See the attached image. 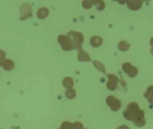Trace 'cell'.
Here are the masks:
<instances>
[{
    "instance_id": "obj_1",
    "label": "cell",
    "mask_w": 153,
    "mask_h": 129,
    "mask_svg": "<svg viewBox=\"0 0 153 129\" xmlns=\"http://www.w3.org/2000/svg\"><path fill=\"white\" fill-rule=\"evenodd\" d=\"M124 114L126 119L133 122L137 127H143L146 125L144 111L140 110L139 105L136 102L130 103Z\"/></svg>"
},
{
    "instance_id": "obj_2",
    "label": "cell",
    "mask_w": 153,
    "mask_h": 129,
    "mask_svg": "<svg viewBox=\"0 0 153 129\" xmlns=\"http://www.w3.org/2000/svg\"><path fill=\"white\" fill-rule=\"evenodd\" d=\"M67 36L71 39L74 48L79 51L82 50V44L84 42V37L81 33L71 31L68 33Z\"/></svg>"
},
{
    "instance_id": "obj_3",
    "label": "cell",
    "mask_w": 153,
    "mask_h": 129,
    "mask_svg": "<svg viewBox=\"0 0 153 129\" xmlns=\"http://www.w3.org/2000/svg\"><path fill=\"white\" fill-rule=\"evenodd\" d=\"M58 41L61 48L65 51H69L74 49L71 39L67 35H59L58 38Z\"/></svg>"
},
{
    "instance_id": "obj_4",
    "label": "cell",
    "mask_w": 153,
    "mask_h": 129,
    "mask_svg": "<svg viewBox=\"0 0 153 129\" xmlns=\"http://www.w3.org/2000/svg\"><path fill=\"white\" fill-rule=\"evenodd\" d=\"M32 8L31 6L29 4L25 3L22 5L20 8V12L21 13V20H25L28 18L32 16Z\"/></svg>"
},
{
    "instance_id": "obj_5",
    "label": "cell",
    "mask_w": 153,
    "mask_h": 129,
    "mask_svg": "<svg viewBox=\"0 0 153 129\" xmlns=\"http://www.w3.org/2000/svg\"><path fill=\"white\" fill-rule=\"evenodd\" d=\"M123 70L127 74L129 77H134L138 74V70L137 67L132 66L129 63H125L122 66Z\"/></svg>"
},
{
    "instance_id": "obj_6",
    "label": "cell",
    "mask_w": 153,
    "mask_h": 129,
    "mask_svg": "<svg viewBox=\"0 0 153 129\" xmlns=\"http://www.w3.org/2000/svg\"><path fill=\"white\" fill-rule=\"evenodd\" d=\"M107 102L114 111H117L120 108V101L113 96H109L108 97Z\"/></svg>"
},
{
    "instance_id": "obj_7",
    "label": "cell",
    "mask_w": 153,
    "mask_h": 129,
    "mask_svg": "<svg viewBox=\"0 0 153 129\" xmlns=\"http://www.w3.org/2000/svg\"><path fill=\"white\" fill-rule=\"evenodd\" d=\"M109 78V81L108 83V85L109 89L111 90H114L116 88L117 84L118 81V78L117 76H115L113 74H108V75Z\"/></svg>"
},
{
    "instance_id": "obj_8",
    "label": "cell",
    "mask_w": 153,
    "mask_h": 129,
    "mask_svg": "<svg viewBox=\"0 0 153 129\" xmlns=\"http://www.w3.org/2000/svg\"><path fill=\"white\" fill-rule=\"evenodd\" d=\"M142 2L140 1H130L127 3L128 8L131 10H138L140 9L142 6Z\"/></svg>"
},
{
    "instance_id": "obj_9",
    "label": "cell",
    "mask_w": 153,
    "mask_h": 129,
    "mask_svg": "<svg viewBox=\"0 0 153 129\" xmlns=\"http://www.w3.org/2000/svg\"><path fill=\"white\" fill-rule=\"evenodd\" d=\"M78 53V60L80 61H83V62H89L91 60V59L89 56L88 54L85 52L83 50L79 51Z\"/></svg>"
},
{
    "instance_id": "obj_10",
    "label": "cell",
    "mask_w": 153,
    "mask_h": 129,
    "mask_svg": "<svg viewBox=\"0 0 153 129\" xmlns=\"http://www.w3.org/2000/svg\"><path fill=\"white\" fill-rule=\"evenodd\" d=\"M103 40L102 38L99 36H94L90 39L91 45L94 47H98L102 43Z\"/></svg>"
},
{
    "instance_id": "obj_11",
    "label": "cell",
    "mask_w": 153,
    "mask_h": 129,
    "mask_svg": "<svg viewBox=\"0 0 153 129\" xmlns=\"http://www.w3.org/2000/svg\"><path fill=\"white\" fill-rule=\"evenodd\" d=\"M49 14V10L46 8H42L39 9L37 13V15L39 18L42 19L46 18H47Z\"/></svg>"
},
{
    "instance_id": "obj_12",
    "label": "cell",
    "mask_w": 153,
    "mask_h": 129,
    "mask_svg": "<svg viewBox=\"0 0 153 129\" xmlns=\"http://www.w3.org/2000/svg\"><path fill=\"white\" fill-rule=\"evenodd\" d=\"M3 67L5 70L8 71L12 70L15 68L14 62L11 60L7 59L3 64Z\"/></svg>"
},
{
    "instance_id": "obj_13",
    "label": "cell",
    "mask_w": 153,
    "mask_h": 129,
    "mask_svg": "<svg viewBox=\"0 0 153 129\" xmlns=\"http://www.w3.org/2000/svg\"><path fill=\"white\" fill-rule=\"evenodd\" d=\"M144 97L147 98L149 102L153 103V85L149 87L144 94Z\"/></svg>"
},
{
    "instance_id": "obj_14",
    "label": "cell",
    "mask_w": 153,
    "mask_h": 129,
    "mask_svg": "<svg viewBox=\"0 0 153 129\" xmlns=\"http://www.w3.org/2000/svg\"><path fill=\"white\" fill-rule=\"evenodd\" d=\"M93 63L94 64V67L100 71L102 72V73H105V72H106L105 68L104 67V65H103L102 63H101L100 61H93Z\"/></svg>"
},
{
    "instance_id": "obj_15",
    "label": "cell",
    "mask_w": 153,
    "mask_h": 129,
    "mask_svg": "<svg viewBox=\"0 0 153 129\" xmlns=\"http://www.w3.org/2000/svg\"><path fill=\"white\" fill-rule=\"evenodd\" d=\"M130 45L124 41H121L118 44V47L121 51H126L130 48Z\"/></svg>"
},
{
    "instance_id": "obj_16",
    "label": "cell",
    "mask_w": 153,
    "mask_h": 129,
    "mask_svg": "<svg viewBox=\"0 0 153 129\" xmlns=\"http://www.w3.org/2000/svg\"><path fill=\"white\" fill-rule=\"evenodd\" d=\"M6 53L4 51L0 50V66H2L6 60Z\"/></svg>"
},
{
    "instance_id": "obj_17",
    "label": "cell",
    "mask_w": 153,
    "mask_h": 129,
    "mask_svg": "<svg viewBox=\"0 0 153 129\" xmlns=\"http://www.w3.org/2000/svg\"><path fill=\"white\" fill-rule=\"evenodd\" d=\"M95 3L97 4H96V8L98 10H103L105 8V3L103 1H98V2H95Z\"/></svg>"
},
{
    "instance_id": "obj_18",
    "label": "cell",
    "mask_w": 153,
    "mask_h": 129,
    "mask_svg": "<svg viewBox=\"0 0 153 129\" xmlns=\"http://www.w3.org/2000/svg\"><path fill=\"white\" fill-rule=\"evenodd\" d=\"M90 1H84L82 2V6H83V8L85 9H89L92 7V2H90Z\"/></svg>"
},
{
    "instance_id": "obj_19",
    "label": "cell",
    "mask_w": 153,
    "mask_h": 129,
    "mask_svg": "<svg viewBox=\"0 0 153 129\" xmlns=\"http://www.w3.org/2000/svg\"><path fill=\"white\" fill-rule=\"evenodd\" d=\"M150 45H151V46H152L151 51H152V52H153V38H151V41H150Z\"/></svg>"
},
{
    "instance_id": "obj_20",
    "label": "cell",
    "mask_w": 153,
    "mask_h": 129,
    "mask_svg": "<svg viewBox=\"0 0 153 129\" xmlns=\"http://www.w3.org/2000/svg\"><path fill=\"white\" fill-rule=\"evenodd\" d=\"M118 129H129V128L127 126L124 125V126H122L120 127Z\"/></svg>"
}]
</instances>
